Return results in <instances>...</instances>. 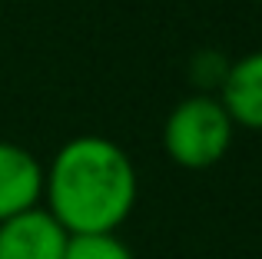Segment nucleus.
Wrapping results in <instances>:
<instances>
[{"label":"nucleus","mask_w":262,"mask_h":259,"mask_svg":"<svg viewBox=\"0 0 262 259\" xmlns=\"http://www.w3.org/2000/svg\"><path fill=\"white\" fill-rule=\"evenodd\" d=\"M67 233L47 209L33 206L0 223V259H63Z\"/></svg>","instance_id":"obj_3"},{"label":"nucleus","mask_w":262,"mask_h":259,"mask_svg":"<svg viewBox=\"0 0 262 259\" xmlns=\"http://www.w3.org/2000/svg\"><path fill=\"white\" fill-rule=\"evenodd\" d=\"M232 120L216 97H186L169 110L163 126V146L169 160L186 169H209L226 156L232 143Z\"/></svg>","instance_id":"obj_2"},{"label":"nucleus","mask_w":262,"mask_h":259,"mask_svg":"<svg viewBox=\"0 0 262 259\" xmlns=\"http://www.w3.org/2000/svg\"><path fill=\"white\" fill-rule=\"evenodd\" d=\"M43 196V166L30 149L0 140V223L33 209Z\"/></svg>","instance_id":"obj_4"},{"label":"nucleus","mask_w":262,"mask_h":259,"mask_svg":"<svg viewBox=\"0 0 262 259\" xmlns=\"http://www.w3.org/2000/svg\"><path fill=\"white\" fill-rule=\"evenodd\" d=\"M136 169L126 149L106 136L63 143L43 173L47 213L70 236L116 233L136 206Z\"/></svg>","instance_id":"obj_1"},{"label":"nucleus","mask_w":262,"mask_h":259,"mask_svg":"<svg viewBox=\"0 0 262 259\" xmlns=\"http://www.w3.org/2000/svg\"><path fill=\"white\" fill-rule=\"evenodd\" d=\"M63 259H136V256L116 233H90V236H70Z\"/></svg>","instance_id":"obj_6"},{"label":"nucleus","mask_w":262,"mask_h":259,"mask_svg":"<svg viewBox=\"0 0 262 259\" xmlns=\"http://www.w3.org/2000/svg\"><path fill=\"white\" fill-rule=\"evenodd\" d=\"M259 4H262V0H259Z\"/></svg>","instance_id":"obj_7"},{"label":"nucleus","mask_w":262,"mask_h":259,"mask_svg":"<svg viewBox=\"0 0 262 259\" xmlns=\"http://www.w3.org/2000/svg\"><path fill=\"white\" fill-rule=\"evenodd\" d=\"M219 103L226 106L232 123L262 130V50H252L229 63L219 83Z\"/></svg>","instance_id":"obj_5"}]
</instances>
